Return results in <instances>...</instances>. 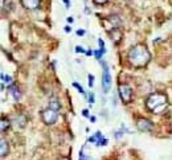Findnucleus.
Segmentation results:
<instances>
[{
  "instance_id": "1",
  "label": "nucleus",
  "mask_w": 172,
  "mask_h": 160,
  "mask_svg": "<svg viewBox=\"0 0 172 160\" xmlns=\"http://www.w3.org/2000/svg\"><path fill=\"white\" fill-rule=\"evenodd\" d=\"M150 60H151V54L144 45H136L128 52V61L131 65L136 67L147 65Z\"/></svg>"
},
{
  "instance_id": "2",
  "label": "nucleus",
  "mask_w": 172,
  "mask_h": 160,
  "mask_svg": "<svg viewBox=\"0 0 172 160\" xmlns=\"http://www.w3.org/2000/svg\"><path fill=\"white\" fill-rule=\"evenodd\" d=\"M146 106L148 110L154 111V113H161L164 110V107H167V98L163 94H151L146 102Z\"/></svg>"
},
{
  "instance_id": "3",
  "label": "nucleus",
  "mask_w": 172,
  "mask_h": 160,
  "mask_svg": "<svg viewBox=\"0 0 172 160\" xmlns=\"http://www.w3.org/2000/svg\"><path fill=\"white\" fill-rule=\"evenodd\" d=\"M118 93H119V97L123 102L128 103L131 102V98H132V90L128 85H121L118 88Z\"/></svg>"
},
{
  "instance_id": "4",
  "label": "nucleus",
  "mask_w": 172,
  "mask_h": 160,
  "mask_svg": "<svg viewBox=\"0 0 172 160\" xmlns=\"http://www.w3.org/2000/svg\"><path fill=\"white\" fill-rule=\"evenodd\" d=\"M57 118H58L57 111L53 110V109H50V107H48L46 110L42 111V120H44L46 124H53V123H56Z\"/></svg>"
},
{
  "instance_id": "5",
  "label": "nucleus",
  "mask_w": 172,
  "mask_h": 160,
  "mask_svg": "<svg viewBox=\"0 0 172 160\" xmlns=\"http://www.w3.org/2000/svg\"><path fill=\"white\" fill-rule=\"evenodd\" d=\"M102 88H103L105 93H109L110 88H111V75H110L106 65H105V70H103V74H102Z\"/></svg>"
},
{
  "instance_id": "6",
  "label": "nucleus",
  "mask_w": 172,
  "mask_h": 160,
  "mask_svg": "<svg viewBox=\"0 0 172 160\" xmlns=\"http://www.w3.org/2000/svg\"><path fill=\"white\" fill-rule=\"evenodd\" d=\"M136 126H138L139 131H151L154 128V124L150 120H147V119H139Z\"/></svg>"
},
{
  "instance_id": "7",
  "label": "nucleus",
  "mask_w": 172,
  "mask_h": 160,
  "mask_svg": "<svg viewBox=\"0 0 172 160\" xmlns=\"http://www.w3.org/2000/svg\"><path fill=\"white\" fill-rule=\"evenodd\" d=\"M21 4L27 9H36L40 7V0H21Z\"/></svg>"
},
{
  "instance_id": "8",
  "label": "nucleus",
  "mask_w": 172,
  "mask_h": 160,
  "mask_svg": "<svg viewBox=\"0 0 172 160\" xmlns=\"http://www.w3.org/2000/svg\"><path fill=\"white\" fill-rule=\"evenodd\" d=\"M9 93H11V95L13 97L15 101H19V99L21 98V93H20V90H19L17 86H11V88H9Z\"/></svg>"
},
{
  "instance_id": "9",
  "label": "nucleus",
  "mask_w": 172,
  "mask_h": 160,
  "mask_svg": "<svg viewBox=\"0 0 172 160\" xmlns=\"http://www.w3.org/2000/svg\"><path fill=\"white\" fill-rule=\"evenodd\" d=\"M0 143H2L0 144V155H2V157H4L8 153V143H7L6 139H2Z\"/></svg>"
},
{
  "instance_id": "10",
  "label": "nucleus",
  "mask_w": 172,
  "mask_h": 160,
  "mask_svg": "<svg viewBox=\"0 0 172 160\" xmlns=\"http://www.w3.org/2000/svg\"><path fill=\"white\" fill-rule=\"evenodd\" d=\"M49 107L53 109V110H56V111L60 109V102H58V99H57L56 97H52V98L49 99Z\"/></svg>"
},
{
  "instance_id": "11",
  "label": "nucleus",
  "mask_w": 172,
  "mask_h": 160,
  "mask_svg": "<svg viewBox=\"0 0 172 160\" xmlns=\"http://www.w3.org/2000/svg\"><path fill=\"white\" fill-rule=\"evenodd\" d=\"M2 79H3V88H4V85H11L12 84V77L11 75H6L4 73L2 74Z\"/></svg>"
},
{
  "instance_id": "12",
  "label": "nucleus",
  "mask_w": 172,
  "mask_h": 160,
  "mask_svg": "<svg viewBox=\"0 0 172 160\" xmlns=\"http://www.w3.org/2000/svg\"><path fill=\"white\" fill-rule=\"evenodd\" d=\"M8 127H9V120L2 119V124H0V128H2V131H6Z\"/></svg>"
},
{
  "instance_id": "13",
  "label": "nucleus",
  "mask_w": 172,
  "mask_h": 160,
  "mask_svg": "<svg viewBox=\"0 0 172 160\" xmlns=\"http://www.w3.org/2000/svg\"><path fill=\"white\" fill-rule=\"evenodd\" d=\"M88 78H89V86L93 88V85H94V75H93V74H89Z\"/></svg>"
},
{
  "instance_id": "14",
  "label": "nucleus",
  "mask_w": 172,
  "mask_h": 160,
  "mask_svg": "<svg viewBox=\"0 0 172 160\" xmlns=\"http://www.w3.org/2000/svg\"><path fill=\"white\" fill-rule=\"evenodd\" d=\"M103 53H105V49H101V50H98V52H95L94 54H95V57H97V58L99 60V58H101V56H102Z\"/></svg>"
},
{
  "instance_id": "15",
  "label": "nucleus",
  "mask_w": 172,
  "mask_h": 160,
  "mask_svg": "<svg viewBox=\"0 0 172 160\" xmlns=\"http://www.w3.org/2000/svg\"><path fill=\"white\" fill-rule=\"evenodd\" d=\"M75 52H77V53H86V52H85V49H83L82 46H79V45H77V46H75Z\"/></svg>"
},
{
  "instance_id": "16",
  "label": "nucleus",
  "mask_w": 172,
  "mask_h": 160,
  "mask_svg": "<svg viewBox=\"0 0 172 160\" xmlns=\"http://www.w3.org/2000/svg\"><path fill=\"white\" fill-rule=\"evenodd\" d=\"M73 85H74V86H75V88H77V89L79 90V93H81V94H85V91H83V89H82V86H79V85H78L77 82H74Z\"/></svg>"
},
{
  "instance_id": "17",
  "label": "nucleus",
  "mask_w": 172,
  "mask_h": 160,
  "mask_svg": "<svg viewBox=\"0 0 172 160\" xmlns=\"http://www.w3.org/2000/svg\"><path fill=\"white\" fill-rule=\"evenodd\" d=\"M107 144V139H101V140H98V146H106Z\"/></svg>"
},
{
  "instance_id": "18",
  "label": "nucleus",
  "mask_w": 172,
  "mask_h": 160,
  "mask_svg": "<svg viewBox=\"0 0 172 160\" xmlns=\"http://www.w3.org/2000/svg\"><path fill=\"white\" fill-rule=\"evenodd\" d=\"M89 102H90V103H93V102H94V94H93V93H90V94H89Z\"/></svg>"
},
{
  "instance_id": "19",
  "label": "nucleus",
  "mask_w": 172,
  "mask_h": 160,
  "mask_svg": "<svg viewBox=\"0 0 172 160\" xmlns=\"http://www.w3.org/2000/svg\"><path fill=\"white\" fill-rule=\"evenodd\" d=\"M94 2H95L97 4H105L106 2H109V0H94Z\"/></svg>"
},
{
  "instance_id": "20",
  "label": "nucleus",
  "mask_w": 172,
  "mask_h": 160,
  "mask_svg": "<svg viewBox=\"0 0 172 160\" xmlns=\"http://www.w3.org/2000/svg\"><path fill=\"white\" fill-rule=\"evenodd\" d=\"M77 35H78V36H82V35H85V31H83V29H78V31H77Z\"/></svg>"
},
{
  "instance_id": "21",
  "label": "nucleus",
  "mask_w": 172,
  "mask_h": 160,
  "mask_svg": "<svg viewBox=\"0 0 172 160\" xmlns=\"http://www.w3.org/2000/svg\"><path fill=\"white\" fill-rule=\"evenodd\" d=\"M98 44H99V46H101V49H103V46H105V42H103V41H102L101 38L98 40Z\"/></svg>"
},
{
  "instance_id": "22",
  "label": "nucleus",
  "mask_w": 172,
  "mask_h": 160,
  "mask_svg": "<svg viewBox=\"0 0 172 160\" xmlns=\"http://www.w3.org/2000/svg\"><path fill=\"white\" fill-rule=\"evenodd\" d=\"M82 114H83V117H89V110H83Z\"/></svg>"
},
{
  "instance_id": "23",
  "label": "nucleus",
  "mask_w": 172,
  "mask_h": 160,
  "mask_svg": "<svg viewBox=\"0 0 172 160\" xmlns=\"http://www.w3.org/2000/svg\"><path fill=\"white\" fill-rule=\"evenodd\" d=\"M70 31H71V28H70V27H68V25H66V27H65V32H66V33H69V32H70Z\"/></svg>"
},
{
  "instance_id": "24",
  "label": "nucleus",
  "mask_w": 172,
  "mask_h": 160,
  "mask_svg": "<svg viewBox=\"0 0 172 160\" xmlns=\"http://www.w3.org/2000/svg\"><path fill=\"white\" fill-rule=\"evenodd\" d=\"M68 23H70V24L73 23V17H71V16H70V17H68Z\"/></svg>"
},
{
  "instance_id": "25",
  "label": "nucleus",
  "mask_w": 172,
  "mask_h": 160,
  "mask_svg": "<svg viewBox=\"0 0 172 160\" xmlns=\"http://www.w3.org/2000/svg\"><path fill=\"white\" fill-rule=\"evenodd\" d=\"M86 54H88V56H92V54H93V52H92V50H88V52H86Z\"/></svg>"
}]
</instances>
